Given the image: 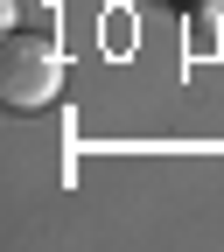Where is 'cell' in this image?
Returning <instances> with one entry per match:
<instances>
[{
	"mask_svg": "<svg viewBox=\"0 0 224 252\" xmlns=\"http://www.w3.org/2000/svg\"><path fill=\"white\" fill-rule=\"evenodd\" d=\"M0 98L7 112H42L63 98V42L49 28H14L0 49Z\"/></svg>",
	"mask_w": 224,
	"mask_h": 252,
	"instance_id": "1",
	"label": "cell"
}]
</instances>
